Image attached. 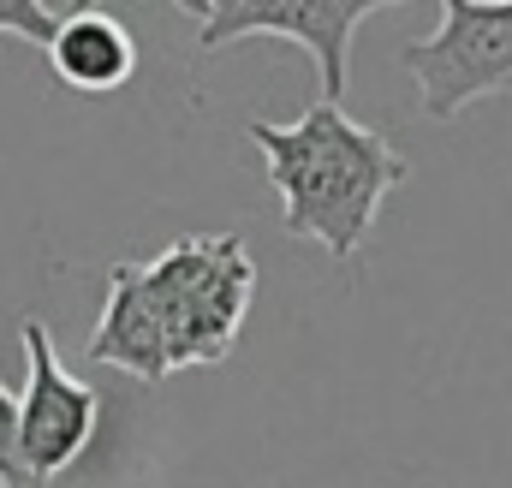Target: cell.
Masks as SVG:
<instances>
[{
	"instance_id": "1",
	"label": "cell",
	"mask_w": 512,
	"mask_h": 488,
	"mask_svg": "<svg viewBox=\"0 0 512 488\" xmlns=\"http://www.w3.org/2000/svg\"><path fill=\"white\" fill-rule=\"evenodd\" d=\"M245 137L262 149L268 179L280 191V227L292 239L322 244L334 262H352L370 244L387 191H399L411 179V161L382 131L358 125L346 108H334L322 96L304 108V120H251Z\"/></svg>"
},
{
	"instance_id": "2",
	"label": "cell",
	"mask_w": 512,
	"mask_h": 488,
	"mask_svg": "<svg viewBox=\"0 0 512 488\" xmlns=\"http://www.w3.org/2000/svg\"><path fill=\"white\" fill-rule=\"evenodd\" d=\"M161 322H167V358L173 369L221 364L251 316L256 262L239 233H197L173 239L161 256L143 262Z\"/></svg>"
},
{
	"instance_id": "3",
	"label": "cell",
	"mask_w": 512,
	"mask_h": 488,
	"mask_svg": "<svg viewBox=\"0 0 512 488\" xmlns=\"http://www.w3.org/2000/svg\"><path fill=\"white\" fill-rule=\"evenodd\" d=\"M423 120H459L471 102L512 90V6L441 0V24L399 48Z\"/></svg>"
},
{
	"instance_id": "4",
	"label": "cell",
	"mask_w": 512,
	"mask_h": 488,
	"mask_svg": "<svg viewBox=\"0 0 512 488\" xmlns=\"http://www.w3.org/2000/svg\"><path fill=\"white\" fill-rule=\"evenodd\" d=\"M179 6L197 18V54H221L251 36H280V42L310 48L322 72V102L340 108L352 30L376 18L387 0H179Z\"/></svg>"
},
{
	"instance_id": "5",
	"label": "cell",
	"mask_w": 512,
	"mask_h": 488,
	"mask_svg": "<svg viewBox=\"0 0 512 488\" xmlns=\"http://www.w3.org/2000/svg\"><path fill=\"white\" fill-rule=\"evenodd\" d=\"M24 340V393H18V453L24 471L48 488L96 435V387L78 381L72 369L54 358V340L36 316H24L18 328Z\"/></svg>"
},
{
	"instance_id": "6",
	"label": "cell",
	"mask_w": 512,
	"mask_h": 488,
	"mask_svg": "<svg viewBox=\"0 0 512 488\" xmlns=\"http://www.w3.org/2000/svg\"><path fill=\"white\" fill-rule=\"evenodd\" d=\"M90 364L126 369L149 387L173 375L167 322H161V304H155V286H149L143 262H114L108 268V298H102V322L90 334Z\"/></svg>"
},
{
	"instance_id": "7",
	"label": "cell",
	"mask_w": 512,
	"mask_h": 488,
	"mask_svg": "<svg viewBox=\"0 0 512 488\" xmlns=\"http://www.w3.org/2000/svg\"><path fill=\"white\" fill-rule=\"evenodd\" d=\"M48 66L78 96H114L137 72V42H131V30L114 12L78 6V12L60 18V36L48 42Z\"/></svg>"
},
{
	"instance_id": "8",
	"label": "cell",
	"mask_w": 512,
	"mask_h": 488,
	"mask_svg": "<svg viewBox=\"0 0 512 488\" xmlns=\"http://www.w3.org/2000/svg\"><path fill=\"white\" fill-rule=\"evenodd\" d=\"M60 18H66V12H54V6H42V0H0V36H18V42H30V48H42V54H48V42L60 36Z\"/></svg>"
},
{
	"instance_id": "9",
	"label": "cell",
	"mask_w": 512,
	"mask_h": 488,
	"mask_svg": "<svg viewBox=\"0 0 512 488\" xmlns=\"http://www.w3.org/2000/svg\"><path fill=\"white\" fill-rule=\"evenodd\" d=\"M0 488H42L24 471V453H18V393L0 381Z\"/></svg>"
}]
</instances>
